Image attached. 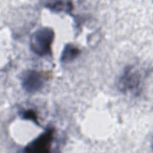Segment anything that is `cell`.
Masks as SVG:
<instances>
[{"instance_id": "6da1fadb", "label": "cell", "mask_w": 153, "mask_h": 153, "mask_svg": "<svg viewBox=\"0 0 153 153\" xmlns=\"http://www.w3.org/2000/svg\"><path fill=\"white\" fill-rule=\"evenodd\" d=\"M54 36V31L52 28L47 26L39 27L30 35L29 39L30 50L39 57L51 56Z\"/></svg>"}, {"instance_id": "7a4b0ae2", "label": "cell", "mask_w": 153, "mask_h": 153, "mask_svg": "<svg viewBox=\"0 0 153 153\" xmlns=\"http://www.w3.org/2000/svg\"><path fill=\"white\" fill-rule=\"evenodd\" d=\"M141 84V75L139 71L132 66L124 68L119 78L118 87L124 94H137Z\"/></svg>"}, {"instance_id": "3957f363", "label": "cell", "mask_w": 153, "mask_h": 153, "mask_svg": "<svg viewBox=\"0 0 153 153\" xmlns=\"http://www.w3.org/2000/svg\"><path fill=\"white\" fill-rule=\"evenodd\" d=\"M55 130L48 127L38 136L27 143L23 151L25 152L44 153L49 152L54 138Z\"/></svg>"}, {"instance_id": "277c9868", "label": "cell", "mask_w": 153, "mask_h": 153, "mask_svg": "<svg viewBox=\"0 0 153 153\" xmlns=\"http://www.w3.org/2000/svg\"><path fill=\"white\" fill-rule=\"evenodd\" d=\"M21 85L23 90L30 94L39 91L44 85L46 81L42 72L35 70L27 69L21 76Z\"/></svg>"}, {"instance_id": "5b68a950", "label": "cell", "mask_w": 153, "mask_h": 153, "mask_svg": "<svg viewBox=\"0 0 153 153\" xmlns=\"http://www.w3.org/2000/svg\"><path fill=\"white\" fill-rule=\"evenodd\" d=\"M80 54V50L72 44H66L61 53L60 60L62 63H70L74 61Z\"/></svg>"}, {"instance_id": "8992f818", "label": "cell", "mask_w": 153, "mask_h": 153, "mask_svg": "<svg viewBox=\"0 0 153 153\" xmlns=\"http://www.w3.org/2000/svg\"><path fill=\"white\" fill-rule=\"evenodd\" d=\"M45 7L53 12L65 11L70 12L73 8L72 3L71 1H53L47 2Z\"/></svg>"}, {"instance_id": "52a82bcc", "label": "cell", "mask_w": 153, "mask_h": 153, "mask_svg": "<svg viewBox=\"0 0 153 153\" xmlns=\"http://www.w3.org/2000/svg\"><path fill=\"white\" fill-rule=\"evenodd\" d=\"M20 115L21 116L22 119L26 120H30L36 124V125H39L38 120V116L36 112L32 109H27L22 111Z\"/></svg>"}]
</instances>
